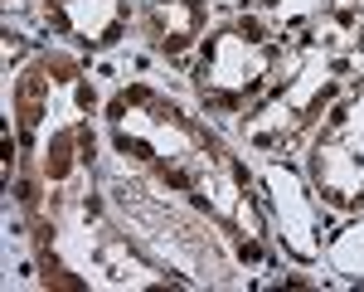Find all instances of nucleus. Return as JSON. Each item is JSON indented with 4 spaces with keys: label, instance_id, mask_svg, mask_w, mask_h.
<instances>
[{
    "label": "nucleus",
    "instance_id": "nucleus-1",
    "mask_svg": "<svg viewBox=\"0 0 364 292\" xmlns=\"http://www.w3.org/2000/svg\"><path fill=\"white\" fill-rule=\"evenodd\" d=\"M277 63H282L277 39H267L262 25H252V20H233V25L214 29L204 39V54H199L195 68V93L209 113L238 117L277 78Z\"/></svg>",
    "mask_w": 364,
    "mask_h": 292
},
{
    "label": "nucleus",
    "instance_id": "nucleus-2",
    "mask_svg": "<svg viewBox=\"0 0 364 292\" xmlns=\"http://www.w3.org/2000/svg\"><path fill=\"white\" fill-rule=\"evenodd\" d=\"M44 20L78 49H112L132 25V0H44Z\"/></svg>",
    "mask_w": 364,
    "mask_h": 292
},
{
    "label": "nucleus",
    "instance_id": "nucleus-3",
    "mask_svg": "<svg viewBox=\"0 0 364 292\" xmlns=\"http://www.w3.org/2000/svg\"><path fill=\"white\" fill-rule=\"evenodd\" d=\"M141 39L166 58H185L199 44V34L209 25V5L204 0H146L136 15Z\"/></svg>",
    "mask_w": 364,
    "mask_h": 292
}]
</instances>
